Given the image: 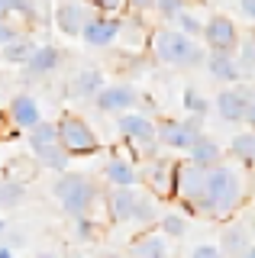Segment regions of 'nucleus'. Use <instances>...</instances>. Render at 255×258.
Segmentation results:
<instances>
[{
    "mask_svg": "<svg viewBox=\"0 0 255 258\" xmlns=\"http://www.w3.org/2000/svg\"><path fill=\"white\" fill-rule=\"evenodd\" d=\"M252 204H255V177H252Z\"/></svg>",
    "mask_w": 255,
    "mask_h": 258,
    "instance_id": "45",
    "label": "nucleus"
},
{
    "mask_svg": "<svg viewBox=\"0 0 255 258\" xmlns=\"http://www.w3.org/2000/svg\"><path fill=\"white\" fill-rule=\"evenodd\" d=\"M58 64H61V48L45 42V45H39L33 52V58L23 64V78L26 81H42V78H49L52 71H58Z\"/></svg>",
    "mask_w": 255,
    "mask_h": 258,
    "instance_id": "20",
    "label": "nucleus"
},
{
    "mask_svg": "<svg viewBox=\"0 0 255 258\" xmlns=\"http://www.w3.org/2000/svg\"><path fill=\"white\" fill-rule=\"evenodd\" d=\"M52 197L58 200L61 213L68 220H78V216H97L94 207L107 200V194L97 187L91 174H75V171H61L58 181L52 184Z\"/></svg>",
    "mask_w": 255,
    "mask_h": 258,
    "instance_id": "3",
    "label": "nucleus"
},
{
    "mask_svg": "<svg viewBox=\"0 0 255 258\" xmlns=\"http://www.w3.org/2000/svg\"><path fill=\"white\" fill-rule=\"evenodd\" d=\"M119 39V13H103L97 10L87 20V26L81 32V42L87 48H97V52H107V48H113Z\"/></svg>",
    "mask_w": 255,
    "mask_h": 258,
    "instance_id": "9",
    "label": "nucleus"
},
{
    "mask_svg": "<svg viewBox=\"0 0 255 258\" xmlns=\"http://www.w3.org/2000/svg\"><path fill=\"white\" fill-rule=\"evenodd\" d=\"M36 48H39V42L29 36V32H23V36H17L13 42L0 45V52H4V61H7V64H26L29 58H33Z\"/></svg>",
    "mask_w": 255,
    "mask_h": 258,
    "instance_id": "26",
    "label": "nucleus"
},
{
    "mask_svg": "<svg viewBox=\"0 0 255 258\" xmlns=\"http://www.w3.org/2000/svg\"><path fill=\"white\" fill-rule=\"evenodd\" d=\"M139 168H142V184L149 190H155L162 200L174 197V161L162 155H149V158H139Z\"/></svg>",
    "mask_w": 255,
    "mask_h": 258,
    "instance_id": "13",
    "label": "nucleus"
},
{
    "mask_svg": "<svg viewBox=\"0 0 255 258\" xmlns=\"http://www.w3.org/2000/svg\"><path fill=\"white\" fill-rule=\"evenodd\" d=\"M58 136H61V145L78 158L100 152V139L94 133V126L87 119H81L78 113H61L58 116Z\"/></svg>",
    "mask_w": 255,
    "mask_h": 258,
    "instance_id": "6",
    "label": "nucleus"
},
{
    "mask_svg": "<svg viewBox=\"0 0 255 258\" xmlns=\"http://www.w3.org/2000/svg\"><path fill=\"white\" fill-rule=\"evenodd\" d=\"M158 194L149 190L146 184H142V197H139V207H136V216H133V226H139V229H149V226H155L162 220V210H158Z\"/></svg>",
    "mask_w": 255,
    "mask_h": 258,
    "instance_id": "25",
    "label": "nucleus"
},
{
    "mask_svg": "<svg viewBox=\"0 0 255 258\" xmlns=\"http://www.w3.org/2000/svg\"><path fill=\"white\" fill-rule=\"evenodd\" d=\"M139 103H142V94L133 81H110V84L94 97V107L100 113H113V116H119V113H126V110H136Z\"/></svg>",
    "mask_w": 255,
    "mask_h": 258,
    "instance_id": "8",
    "label": "nucleus"
},
{
    "mask_svg": "<svg viewBox=\"0 0 255 258\" xmlns=\"http://www.w3.org/2000/svg\"><path fill=\"white\" fill-rule=\"evenodd\" d=\"M220 255H223L220 239H217V242H201V245L190 248V258H220Z\"/></svg>",
    "mask_w": 255,
    "mask_h": 258,
    "instance_id": "38",
    "label": "nucleus"
},
{
    "mask_svg": "<svg viewBox=\"0 0 255 258\" xmlns=\"http://www.w3.org/2000/svg\"><path fill=\"white\" fill-rule=\"evenodd\" d=\"M239 13H242L249 23H255V0H239Z\"/></svg>",
    "mask_w": 255,
    "mask_h": 258,
    "instance_id": "41",
    "label": "nucleus"
},
{
    "mask_svg": "<svg viewBox=\"0 0 255 258\" xmlns=\"http://www.w3.org/2000/svg\"><path fill=\"white\" fill-rule=\"evenodd\" d=\"M7 119H10V126L23 129V133H29L36 123H42V110H39V100L33 94H17L10 103H7Z\"/></svg>",
    "mask_w": 255,
    "mask_h": 258,
    "instance_id": "19",
    "label": "nucleus"
},
{
    "mask_svg": "<svg viewBox=\"0 0 255 258\" xmlns=\"http://www.w3.org/2000/svg\"><path fill=\"white\" fill-rule=\"evenodd\" d=\"M252 232H255V220H252Z\"/></svg>",
    "mask_w": 255,
    "mask_h": 258,
    "instance_id": "46",
    "label": "nucleus"
},
{
    "mask_svg": "<svg viewBox=\"0 0 255 258\" xmlns=\"http://www.w3.org/2000/svg\"><path fill=\"white\" fill-rule=\"evenodd\" d=\"M91 4L103 13H126L130 10V0H91Z\"/></svg>",
    "mask_w": 255,
    "mask_h": 258,
    "instance_id": "39",
    "label": "nucleus"
},
{
    "mask_svg": "<svg viewBox=\"0 0 255 258\" xmlns=\"http://www.w3.org/2000/svg\"><path fill=\"white\" fill-rule=\"evenodd\" d=\"M26 200V184L17 181V177H4L0 181V207L4 210H13Z\"/></svg>",
    "mask_w": 255,
    "mask_h": 258,
    "instance_id": "30",
    "label": "nucleus"
},
{
    "mask_svg": "<svg viewBox=\"0 0 255 258\" xmlns=\"http://www.w3.org/2000/svg\"><path fill=\"white\" fill-rule=\"evenodd\" d=\"M187 210H168V213H162V220H158V229L168 232L171 239H181L187 232Z\"/></svg>",
    "mask_w": 255,
    "mask_h": 258,
    "instance_id": "31",
    "label": "nucleus"
},
{
    "mask_svg": "<svg viewBox=\"0 0 255 258\" xmlns=\"http://www.w3.org/2000/svg\"><path fill=\"white\" fill-rule=\"evenodd\" d=\"M249 200H252L249 165H242V161H236V158H223L220 165L210 168V187H207V197L197 204V216L226 223V220H233V213H239Z\"/></svg>",
    "mask_w": 255,
    "mask_h": 258,
    "instance_id": "1",
    "label": "nucleus"
},
{
    "mask_svg": "<svg viewBox=\"0 0 255 258\" xmlns=\"http://www.w3.org/2000/svg\"><path fill=\"white\" fill-rule=\"evenodd\" d=\"M149 55L165 64V68H181V71H190V68H204L207 61V52L201 45V39L187 36L184 29L171 26H158L152 29V39H149Z\"/></svg>",
    "mask_w": 255,
    "mask_h": 258,
    "instance_id": "2",
    "label": "nucleus"
},
{
    "mask_svg": "<svg viewBox=\"0 0 255 258\" xmlns=\"http://www.w3.org/2000/svg\"><path fill=\"white\" fill-rule=\"evenodd\" d=\"M207 75L213 81H220V84H239V81H245V71H242V61H239L236 52H207V61H204Z\"/></svg>",
    "mask_w": 255,
    "mask_h": 258,
    "instance_id": "18",
    "label": "nucleus"
},
{
    "mask_svg": "<svg viewBox=\"0 0 255 258\" xmlns=\"http://www.w3.org/2000/svg\"><path fill=\"white\" fill-rule=\"evenodd\" d=\"M229 158H236V161H242V165H255V129H242V133H236L233 139H229Z\"/></svg>",
    "mask_w": 255,
    "mask_h": 258,
    "instance_id": "27",
    "label": "nucleus"
},
{
    "mask_svg": "<svg viewBox=\"0 0 255 258\" xmlns=\"http://www.w3.org/2000/svg\"><path fill=\"white\" fill-rule=\"evenodd\" d=\"M149 39H152V29L142 23V13L130 10L119 13V39L116 45L123 52H149Z\"/></svg>",
    "mask_w": 255,
    "mask_h": 258,
    "instance_id": "14",
    "label": "nucleus"
},
{
    "mask_svg": "<svg viewBox=\"0 0 255 258\" xmlns=\"http://www.w3.org/2000/svg\"><path fill=\"white\" fill-rule=\"evenodd\" d=\"M94 13H97V7H94L91 0H61V4L55 7V26H58V32H65L71 39H81L87 20H91Z\"/></svg>",
    "mask_w": 255,
    "mask_h": 258,
    "instance_id": "12",
    "label": "nucleus"
},
{
    "mask_svg": "<svg viewBox=\"0 0 255 258\" xmlns=\"http://www.w3.org/2000/svg\"><path fill=\"white\" fill-rule=\"evenodd\" d=\"M207 187H210V168L190 161L187 155L174 161V197L181 210H187L190 216H197V204L207 197Z\"/></svg>",
    "mask_w": 255,
    "mask_h": 258,
    "instance_id": "4",
    "label": "nucleus"
},
{
    "mask_svg": "<svg viewBox=\"0 0 255 258\" xmlns=\"http://www.w3.org/2000/svg\"><path fill=\"white\" fill-rule=\"evenodd\" d=\"M190 7V0H158V7H155V13H158V20L162 23H174L181 13H184Z\"/></svg>",
    "mask_w": 255,
    "mask_h": 258,
    "instance_id": "35",
    "label": "nucleus"
},
{
    "mask_svg": "<svg viewBox=\"0 0 255 258\" xmlns=\"http://www.w3.org/2000/svg\"><path fill=\"white\" fill-rule=\"evenodd\" d=\"M26 142H29V152H36V149H45V145H52V142H61V136H58V119H42V123H36L33 129L26 133Z\"/></svg>",
    "mask_w": 255,
    "mask_h": 258,
    "instance_id": "28",
    "label": "nucleus"
},
{
    "mask_svg": "<svg viewBox=\"0 0 255 258\" xmlns=\"http://www.w3.org/2000/svg\"><path fill=\"white\" fill-rule=\"evenodd\" d=\"M116 133L139 158L158 155V149H162V142H158V123L149 116V113H142V110L119 113L116 116Z\"/></svg>",
    "mask_w": 255,
    "mask_h": 258,
    "instance_id": "5",
    "label": "nucleus"
},
{
    "mask_svg": "<svg viewBox=\"0 0 255 258\" xmlns=\"http://www.w3.org/2000/svg\"><path fill=\"white\" fill-rule=\"evenodd\" d=\"M97 232H100L97 216H78V220H71V236H75V242H94Z\"/></svg>",
    "mask_w": 255,
    "mask_h": 258,
    "instance_id": "32",
    "label": "nucleus"
},
{
    "mask_svg": "<svg viewBox=\"0 0 255 258\" xmlns=\"http://www.w3.org/2000/svg\"><path fill=\"white\" fill-rule=\"evenodd\" d=\"M26 29H20L17 23H13V16H4L0 20V45H7V42H13L17 36H23Z\"/></svg>",
    "mask_w": 255,
    "mask_h": 258,
    "instance_id": "37",
    "label": "nucleus"
},
{
    "mask_svg": "<svg viewBox=\"0 0 255 258\" xmlns=\"http://www.w3.org/2000/svg\"><path fill=\"white\" fill-rule=\"evenodd\" d=\"M174 26H178V29H184V32H187V36H194V39H204V29H207V20H204V16H201V13H194V10H190V7H187V10H184V13H181V16H178V20H174Z\"/></svg>",
    "mask_w": 255,
    "mask_h": 258,
    "instance_id": "33",
    "label": "nucleus"
},
{
    "mask_svg": "<svg viewBox=\"0 0 255 258\" xmlns=\"http://www.w3.org/2000/svg\"><path fill=\"white\" fill-rule=\"evenodd\" d=\"M103 181L110 187H126V184H142V168H139V155H113L103 165Z\"/></svg>",
    "mask_w": 255,
    "mask_h": 258,
    "instance_id": "17",
    "label": "nucleus"
},
{
    "mask_svg": "<svg viewBox=\"0 0 255 258\" xmlns=\"http://www.w3.org/2000/svg\"><path fill=\"white\" fill-rule=\"evenodd\" d=\"M184 155H187L190 161H197V165H207V168L220 165V161L226 158V155H223V145L213 139V136H207V133H204V136H197V142L190 145Z\"/></svg>",
    "mask_w": 255,
    "mask_h": 258,
    "instance_id": "24",
    "label": "nucleus"
},
{
    "mask_svg": "<svg viewBox=\"0 0 255 258\" xmlns=\"http://www.w3.org/2000/svg\"><path fill=\"white\" fill-rule=\"evenodd\" d=\"M0 16H20L23 26L39 20V7L36 0H0Z\"/></svg>",
    "mask_w": 255,
    "mask_h": 258,
    "instance_id": "29",
    "label": "nucleus"
},
{
    "mask_svg": "<svg viewBox=\"0 0 255 258\" xmlns=\"http://www.w3.org/2000/svg\"><path fill=\"white\" fill-rule=\"evenodd\" d=\"M239 61H242V71H245V78L255 75V32L252 36H245L242 42H239Z\"/></svg>",
    "mask_w": 255,
    "mask_h": 258,
    "instance_id": "36",
    "label": "nucleus"
},
{
    "mask_svg": "<svg viewBox=\"0 0 255 258\" xmlns=\"http://www.w3.org/2000/svg\"><path fill=\"white\" fill-rule=\"evenodd\" d=\"M245 258H255V242H252V248H249V255H245Z\"/></svg>",
    "mask_w": 255,
    "mask_h": 258,
    "instance_id": "44",
    "label": "nucleus"
},
{
    "mask_svg": "<svg viewBox=\"0 0 255 258\" xmlns=\"http://www.w3.org/2000/svg\"><path fill=\"white\" fill-rule=\"evenodd\" d=\"M197 136H204V133H197L187 119H171V116L158 119V142H162V149H171V152L184 155L190 145L197 142Z\"/></svg>",
    "mask_w": 255,
    "mask_h": 258,
    "instance_id": "15",
    "label": "nucleus"
},
{
    "mask_svg": "<svg viewBox=\"0 0 255 258\" xmlns=\"http://www.w3.org/2000/svg\"><path fill=\"white\" fill-rule=\"evenodd\" d=\"M255 97V87L245 84V81H239V84H223V91L213 97V110L220 113L223 123H245L249 119V103Z\"/></svg>",
    "mask_w": 255,
    "mask_h": 258,
    "instance_id": "7",
    "label": "nucleus"
},
{
    "mask_svg": "<svg viewBox=\"0 0 255 258\" xmlns=\"http://www.w3.org/2000/svg\"><path fill=\"white\" fill-rule=\"evenodd\" d=\"M181 103H184L187 113H201V116H207V113H210V107H213V103H207V97L197 91L194 84H187L184 91H181Z\"/></svg>",
    "mask_w": 255,
    "mask_h": 258,
    "instance_id": "34",
    "label": "nucleus"
},
{
    "mask_svg": "<svg viewBox=\"0 0 255 258\" xmlns=\"http://www.w3.org/2000/svg\"><path fill=\"white\" fill-rule=\"evenodd\" d=\"M0 258H13V248L10 245H0Z\"/></svg>",
    "mask_w": 255,
    "mask_h": 258,
    "instance_id": "43",
    "label": "nucleus"
},
{
    "mask_svg": "<svg viewBox=\"0 0 255 258\" xmlns=\"http://www.w3.org/2000/svg\"><path fill=\"white\" fill-rule=\"evenodd\" d=\"M168 239H171L168 232L152 229V226H149L146 232H139V236L130 242V255H136V258H165V255L171 252Z\"/></svg>",
    "mask_w": 255,
    "mask_h": 258,
    "instance_id": "21",
    "label": "nucleus"
},
{
    "mask_svg": "<svg viewBox=\"0 0 255 258\" xmlns=\"http://www.w3.org/2000/svg\"><path fill=\"white\" fill-rule=\"evenodd\" d=\"M103 87H107V75H103V68L97 64H84V68H78L75 75L68 78V97L71 100H94Z\"/></svg>",
    "mask_w": 255,
    "mask_h": 258,
    "instance_id": "16",
    "label": "nucleus"
},
{
    "mask_svg": "<svg viewBox=\"0 0 255 258\" xmlns=\"http://www.w3.org/2000/svg\"><path fill=\"white\" fill-rule=\"evenodd\" d=\"M239 26L233 23V16L226 13H210L207 16V29H204V45L213 52H239Z\"/></svg>",
    "mask_w": 255,
    "mask_h": 258,
    "instance_id": "10",
    "label": "nucleus"
},
{
    "mask_svg": "<svg viewBox=\"0 0 255 258\" xmlns=\"http://www.w3.org/2000/svg\"><path fill=\"white\" fill-rule=\"evenodd\" d=\"M155 7H158V0H130V10H136V13H155Z\"/></svg>",
    "mask_w": 255,
    "mask_h": 258,
    "instance_id": "40",
    "label": "nucleus"
},
{
    "mask_svg": "<svg viewBox=\"0 0 255 258\" xmlns=\"http://www.w3.org/2000/svg\"><path fill=\"white\" fill-rule=\"evenodd\" d=\"M245 126L255 129V97H252V103H249V119H245Z\"/></svg>",
    "mask_w": 255,
    "mask_h": 258,
    "instance_id": "42",
    "label": "nucleus"
},
{
    "mask_svg": "<svg viewBox=\"0 0 255 258\" xmlns=\"http://www.w3.org/2000/svg\"><path fill=\"white\" fill-rule=\"evenodd\" d=\"M142 197V184H126V187H110L107 190V220L113 226H133Z\"/></svg>",
    "mask_w": 255,
    "mask_h": 258,
    "instance_id": "11",
    "label": "nucleus"
},
{
    "mask_svg": "<svg viewBox=\"0 0 255 258\" xmlns=\"http://www.w3.org/2000/svg\"><path fill=\"white\" fill-rule=\"evenodd\" d=\"M252 236L255 232H249L242 223H229L223 226V232H220V245H223V255H249V248H252Z\"/></svg>",
    "mask_w": 255,
    "mask_h": 258,
    "instance_id": "22",
    "label": "nucleus"
},
{
    "mask_svg": "<svg viewBox=\"0 0 255 258\" xmlns=\"http://www.w3.org/2000/svg\"><path fill=\"white\" fill-rule=\"evenodd\" d=\"M33 158H36L39 168L61 174V171H68V168H71V158H75V155H71V152H68L61 142H52V145H45V149H36Z\"/></svg>",
    "mask_w": 255,
    "mask_h": 258,
    "instance_id": "23",
    "label": "nucleus"
}]
</instances>
